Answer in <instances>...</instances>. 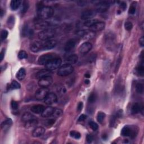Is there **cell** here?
Here are the masks:
<instances>
[{
	"label": "cell",
	"mask_w": 144,
	"mask_h": 144,
	"mask_svg": "<svg viewBox=\"0 0 144 144\" xmlns=\"http://www.w3.org/2000/svg\"><path fill=\"white\" fill-rule=\"evenodd\" d=\"M4 51H2L1 54H0V61H2L4 59Z\"/></svg>",
	"instance_id": "55"
},
{
	"label": "cell",
	"mask_w": 144,
	"mask_h": 144,
	"mask_svg": "<svg viewBox=\"0 0 144 144\" xmlns=\"http://www.w3.org/2000/svg\"><path fill=\"white\" fill-rule=\"evenodd\" d=\"M61 63L62 60L61 59L57 57L49 61L47 64L45 65V67L47 69L52 71L60 68Z\"/></svg>",
	"instance_id": "6"
},
{
	"label": "cell",
	"mask_w": 144,
	"mask_h": 144,
	"mask_svg": "<svg viewBox=\"0 0 144 144\" xmlns=\"http://www.w3.org/2000/svg\"><path fill=\"white\" fill-rule=\"evenodd\" d=\"M50 26V24L47 21H41L40 22L36 23L35 24V27L38 29H47V28H48Z\"/></svg>",
	"instance_id": "22"
},
{
	"label": "cell",
	"mask_w": 144,
	"mask_h": 144,
	"mask_svg": "<svg viewBox=\"0 0 144 144\" xmlns=\"http://www.w3.org/2000/svg\"><path fill=\"white\" fill-rule=\"evenodd\" d=\"M22 1L20 0H12L10 3V7L12 10H16L20 7Z\"/></svg>",
	"instance_id": "27"
},
{
	"label": "cell",
	"mask_w": 144,
	"mask_h": 144,
	"mask_svg": "<svg viewBox=\"0 0 144 144\" xmlns=\"http://www.w3.org/2000/svg\"><path fill=\"white\" fill-rule=\"evenodd\" d=\"M105 24L103 21H98L92 27H91V30L93 32L102 31L105 28Z\"/></svg>",
	"instance_id": "18"
},
{
	"label": "cell",
	"mask_w": 144,
	"mask_h": 144,
	"mask_svg": "<svg viewBox=\"0 0 144 144\" xmlns=\"http://www.w3.org/2000/svg\"><path fill=\"white\" fill-rule=\"evenodd\" d=\"M63 112L62 111L61 109H55L54 112L52 114V116H54L55 117H59L61 116L62 114H63Z\"/></svg>",
	"instance_id": "41"
},
{
	"label": "cell",
	"mask_w": 144,
	"mask_h": 144,
	"mask_svg": "<svg viewBox=\"0 0 144 144\" xmlns=\"http://www.w3.org/2000/svg\"><path fill=\"white\" fill-rule=\"evenodd\" d=\"M76 34L84 40H90L95 37L96 33L91 30H81L77 31Z\"/></svg>",
	"instance_id": "5"
},
{
	"label": "cell",
	"mask_w": 144,
	"mask_h": 144,
	"mask_svg": "<svg viewBox=\"0 0 144 144\" xmlns=\"http://www.w3.org/2000/svg\"><path fill=\"white\" fill-rule=\"evenodd\" d=\"M93 140V137L91 135H88L86 137V140L87 142L88 143H91L92 142V141Z\"/></svg>",
	"instance_id": "49"
},
{
	"label": "cell",
	"mask_w": 144,
	"mask_h": 144,
	"mask_svg": "<svg viewBox=\"0 0 144 144\" xmlns=\"http://www.w3.org/2000/svg\"><path fill=\"white\" fill-rule=\"evenodd\" d=\"M55 122V119H50L46 121V123L48 124V126L52 125Z\"/></svg>",
	"instance_id": "51"
},
{
	"label": "cell",
	"mask_w": 144,
	"mask_h": 144,
	"mask_svg": "<svg viewBox=\"0 0 144 144\" xmlns=\"http://www.w3.org/2000/svg\"><path fill=\"white\" fill-rule=\"evenodd\" d=\"M18 57L20 59H27L28 57V54L27 53V52L21 50L19 52L18 54Z\"/></svg>",
	"instance_id": "37"
},
{
	"label": "cell",
	"mask_w": 144,
	"mask_h": 144,
	"mask_svg": "<svg viewBox=\"0 0 144 144\" xmlns=\"http://www.w3.org/2000/svg\"><path fill=\"white\" fill-rule=\"evenodd\" d=\"M124 27L127 31H130L133 28V24L131 22L126 21L124 24Z\"/></svg>",
	"instance_id": "42"
},
{
	"label": "cell",
	"mask_w": 144,
	"mask_h": 144,
	"mask_svg": "<svg viewBox=\"0 0 144 144\" xmlns=\"http://www.w3.org/2000/svg\"><path fill=\"white\" fill-rule=\"evenodd\" d=\"M119 8L123 11H124L127 8V4L124 2H120L119 4Z\"/></svg>",
	"instance_id": "48"
},
{
	"label": "cell",
	"mask_w": 144,
	"mask_h": 144,
	"mask_svg": "<svg viewBox=\"0 0 144 144\" xmlns=\"http://www.w3.org/2000/svg\"><path fill=\"white\" fill-rule=\"evenodd\" d=\"M92 48V45L89 42H86L81 46L79 48V52L82 54H86L90 51Z\"/></svg>",
	"instance_id": "12"
},
{
	"label": "cell",
	"mask_w": 144,
	"mask_h": 144,
	"mask_svg": "<svg viewBox=\"0 0 144 144\" xmlns=\"http://www.w3.org/2000/svg\"><path fill=\"white\" fill-rule=\"evenodd\" d=\"M54 14V10L51 6H45L42 7L38 11L39 17L43 19L51 18Z\"/></svg>",
	"instance_id": "1"
},
{
	"label": "cell",
	"mask_w": 144,
	"mask_h": 144,
	"mask_svg": "<svg viewBox=\"0 0 144 144\" xmlns=\"http://www.w3.org/2000/svg\"><path fill=\"white\" fill-rule=\"evenodd\" d=\"M29 8V3L28 1H23V5L21 6V12L22 14H24L26 12L28 11Z\"/></svg>",
	"instance_id": "33"
},
{
	"label": "cell",
	"mask_w": 144,
	"mask_h": 144,
	"mask_svg": "<svg viewBox=\"0 0 144 144\" xmlns=\"http://www.w3.org/2000/svg\"><path fill=\"white\" fill-rule=\"evenodd\" d=\"M136 71H137V73H138V74L140 75V76H143L144 67H143V62H142L141 64L137 68Z\"/></svg>",
	"instance_id": "35"
},
{
	"label": "cell",
	"mask_w": 144,
	"mask_h": 144,
	"mask_svg": "<svg viewBox=\"0 0 144 144\" xmlns=\"http://www.w3.org/2000/svg\"><path fill=\"white\" fill-rule=\"evenodd\" d=\"M84 76H85V77H86V78H90V77H91V76H90V74H86L84 75Z\"/></svg>",
	"instance_id": "56"
},
{
	"label": "cell",
	"mask_w": 144,
	"mask_h": 144,
	"mask_svg": "<svg viewBox=\"0 0 144 144\" xmlns=\"http://www.w3.org/2000/svg\"><path fill=\"white\" fill-rule=\"evenodd\" d=\"M31 50L33 52H37L42 50V42H34L30 46Z\"/></svg>",
	"instance_id": "16"
},
{
	"label": "cell",
	"mask_w": 144,
	"mask_h": 144,
	"mask_svg": "<svg viewBox=\"0 0 144 144\" xmlns=\"http://www.w3.org/2000/svg\"><path fill=\"white\" fill-rule=\"evenodd\" d=\"M76 45V42L74 40H69L65 45L64 50L66 52H70L73 50Z\"/></svg>",
	"instance_id": "17"
},
{
	"label": "cell",
	"mask_w": 144,
	"mask_h": 144,
	"mask_svg": "<svg viewBox=\"0 0 144 144\" xmlns=\"http://www.w3.org/2000/svg\"><path fill=\"white\" fill-rule=\"evenodd\" d=\"M120 63H121V59L119 58L118 59L117 62V65H116V71H117V70H118V69L119 68V67L120 64Z\"/></svg>",
	"instance_id": "54"
},
{
	"label": "cell",
	"mask_w": 144,
	"mask_h": 144,
	"mask_svg": "<svg viewBox=\"0 0 144 144\" xmlns=\"http://www.w3.org/2000/svg\"><path fill=\"white\" fill-rule=\"evenodd\" d=\"M57 101V97L55 93L49 92L45 99V102L47 105H52L56 103Z\"/></svg>",
	"instance_id": "13"
},
{
	"label": "cell",
	"mask_w": 144,
	"mask_h": 144,
	"mask_svg": "<svg viewBox=\"0 0 144 144\" xmlns=\"http://www.w3.org/2000/svg\"><path fill=\"white\" fill-rule=\"evenodd\" d=\"M52 82H53V79H52L51 76H50L41 78L39 80L38 83L41 87L47 88L51 86Z\"/></svg>",
	"instance_id": "9"
},
{
	"label": "cell",
	"mask_w": 144,
	"mask_h": 144,
	"mask_svg": "<svg viewBox=\"0 0 144 144\" xmlns=\"http://www.w3.org/2000/svg\"><path fill=\"white\" fill-rule=\"evenodd\" d=\"M3 15H4V11H3V10L1 9V17H2Z\"/></svg>",
	"instance_id": "59"
},
{
	"label": "cell",
	"mask_w": 144,
	"mask_h": 144,
	"mask_svg": "<svg viewBox=\"0 0 144 144\" xmlns=\"http://www.w3.org/2000/svg\"><path fill=\"white\" fill-rule=\"evenodd\" d=\"M141 106L139 103H135L131 107V113L133 114H138L141 112Z\"/></svg>",
	"instance_id": "28"
},
{
	"label": "cell",
	"mask_w": 144,
	"mask_h": 144,
	"mask_svg": "<svg viewBox=\"0 0 144 144\" xmlns=\"http://www.w3.org/2000/svg\"><path fill=\"white\" fill-rule=\"evenodd\" d=\"M12 124V121L11 119H7L1 123V128L4 131L8 130Z\"/></svg>",
	"instance_id": "25"
},
{
	"label": "cell",
	"mask_w": 144,
	"mask_h": 144,
	"mask_svg": "<svg viewBox=\"0 0 144 144\" xmlns=\"http://www.w3.org/2000/svg\"><path fill=\"white\" fill-rule=\"evenodd\" d=\"M52 74V73L51 70H49L47 69H42L40 71H39L38 73L36 74L35 77L36 78L40 80L42 78L51 76Z\"/></svg>",
	"instance_id": "15"
},
{
	"label": "cell",
	"mask_w": 144,
	"mask_h": 144,
	"mask_svg": "<svg viewBox=\"0 0 144 144\" xmlns=\"http://www.w3.org/2000/svg\"><path fill=\"white\" fill-rule=\"evenodd\" d=\"M20 84L15 80L13 81L11 83V87L12 89H19L20 88Z\"/></svg>",
	"instance_id": "39"
},
{
	"label": "cell",
	"mask_w": 144,
	"mask_h": 144,
	"mask_svg": "<svg viewBox=\"0 0 144 144\" xmlns=\"http://www.w3.org/2000/svg\"><path fill=\"white\" fill-rule=\"evenodd\" d=\"M25 76H26V71L25 70V69L23 68H20L16 74V78H17L19 81H23L25 78Z\"/></svg>",
	"instance_id": "24"
},
{
	"label": "cell",
	"mask_w": 144,
	"mask_h": 144,
	"mask_svg": "<svg viewBox=\"0 0 144 144\" xmlns=\"http://www.w3.org/2000/svg\"><path fill=\"white\" fill-rule=\"evenodd\" d=\"M89 126L90 128L93 131H96L98 129V128H99L98 124L96 122H93V121H90L89 122Z\"/></svg>",
	"instance_id": "40"
},
{
	"label": "cell",
	"mask_w": 144,
	"mask_h": 144,
	"mask_svg": "<svg viewBox=\"0 0 144 144\" xmlns=\"http://www.w3.org/2000/svg\"><path fill=\"white\" fill-rule=\"evenodd\" d=\"M87 118V116L84 114H81V115L80 116L79 118L78 119V122H82V121H84L85 119H86Z\"/></svg>",
	"instance_id": "50"
},
{
	"label": "cell",
	"mask_w": 144,
	"mask_h": 144,
	"mask_svg": "<svg viewBox=\"0 0 144 144\" xmlns=\"http://www.w3.org/2000/svg\"><path fill=\"white\" fill-rule=\"evenodd\" d=\"M85 83L86 84H89V83H90V81H89V80H85Z\"/></svg>",
	"instance_id": "57"
},
{
	"label": "cell",
	"mask_w": 144,
	"mask_h": 144,
	"mask_svg": "<svg viewBox=\"0 0 144 144\" xmlns=\"http://www.w3.org/2000/svg\"><path fill=\"white\" fill-rule=\"evenodd\" d=\"M56 33V31L54 29H47L42 31L39 33L38 36V38L41 40L47 41L50 40L52 37H54V35Z\"/></svg>",
	"instance_id": "3"
},
{
	"label": "cell",
	"mask_w": 144,
	"mask_h": 144,
	"mask_svg": "<svg viewBox=\"0 0 144 144\" xmlns=\"http://www.w3.org/2000/svg\"><path fill=\"white\" fill-rule=\"evenodd\" d=\"M97 22H98V20H97V19H88V20L85 21V22L84 23V25L87 27L91 28V27H92L95 24H96Z\"/></svg>",
	"instance_id": "30"
},
{
	"label": "cell",
	"mask_w": 144,
	"mask_h": 144,
	"mask_svg": "<svg viewBox=\"0 0 144 144\" xmlns=\"http://www.w3.org/2000/svg\"><path fill=\"white\" fill-rule=\"evenodd\" d=\"M45 108V106L42 105H36L32 106L31 110L32 113H34L35 114H42Z\"/></svg>",
	"instance_id": "21"
},
{
	"label": "cell",
	"mask_w": 144,
	"mask_h": 144,
	"mask_svg": "<svg viewBox=\"0 0 144 144\" xmlns=\"http://www.w3.org/2000/svg\"><path fill=\"white\" fill-rule=\"evenodd\" d=\"M37 124H38V121L37 120H36L35 119H33V120L28 121V122H25V127L27 128H32V127L36 126Z\"/></svg>",
	"instance_id": "29"
},
{
	"label": "cell",
	"mask_w": 144,
	"mask_h": 144,
	"mask_svg": "<svg viewBox=\"0 0 144 144\" xmlns=\"http://www.w3.org/2000/svg\"><path fill=\"white\" fill-rule=\"evenodd\" d=\"M57 57H58V56L56 54H54V53L45 54L41 55V56L39 57L38 60V63L40 65H45L51 60Z\"/></svg>",
	"instance_id": "4"
},
{
	"label": "cell",
	"mask_w": 144,
	"mask_h": 144,
	"mask_svg": "<svg viewBox=\"0 0 144 144\" xmlns=\"http://www.w3.org/2000/svg\"><path fill=\"white\" fill-rule=\"evenodd\" d=\"M139 44L141 47H143L144 46V37L143 36H142L139 40Z\"/></svg>",
	"instance_id": "53"
},
{
	"label": "cell",
	"mask_w": 144,
	"mask_h": 144,
	"mask_svg": "<svg viewBox=\"0 0 144 144\" xmlns=\"http://www.w3.org/2000/svg\"><path fill=\"white\" fill-rule=\"evenodd\" d=\"M8 34H9V33H8V31L2 30L1 31V40L2 41L5 40V39L8 37Z\"/></svg>",
	"instance_id": "43"
},
{
	"label": "cell",
	"mask_w": 144,
	"mask_h": 144,
	"mask_svg": "<svg viewBox=\"0 0 144 144\" xmlns=\"http://www.w3.org/2000/svg\"><path fill=\"white\" fill-rule=\"evenodd\" d=\"M49 93V91L47 88H43L41 87L40 89H38L35 92V97L38 100H45L46 97L47 96L48 93Z\"/></svg>",
	"instance_id": "8"
},
{
	"label": "cell",
	"mask_w": 144,
	"mask_h": 144,
	"mask_svg": "<svg viewBox=\"0 0 144 144\" xmlns=\"http://www.w3.org/2000/svg\"><path fill=\"white\" fill-rule=\"evenodd\" d=\"M96 99H97V96L96 93H95L94 92H92L90 95L89 96H88V101L89 103L92 104L95 102Z\"/></svg>",
	"instance_id": "34"
},
{
	"label": "cell",
	"mask_w": 144,
	"mask_h": 144,
	"mask_svg": "<svg viewBox=\"0 0 144 144\" xmlns=\"http://www.w3.org/2000/svg\"><path fill=\"white\" fill-rule=\"evenodd\" d=\"M35 116L33 115V114L29 112H26L22 116L21 120L24 122H28L29 120H31L33 119H35Z\"/></svg>",
	"instance_id": "23"
},
{
	"label": "cell",
	"mask_w": 144,
	"mask_h": 144,
	"mask_svg": "<svg viewBox=\"0 0 144 144\" xmlns=\"http://www.w3.org/2000/svg\"><path fill=\"white\" fill-rule=\"evenodd\" d=\"M78 60V57L77 55L73 54V55H70L69 56H68L67 58L66 61H67V64L72 65V64H74L77 63Z\"/></svg>",
	"instance_id": "26"
},
{
	"label": "cell",
	"mask_w": 144,
	"mask_h": 144,
	"mask_svg": "<svg viewBox=\"0 0 144 144\" xmlns=\"http://www.w3.org/2000/svg\"><path fill=\"white\" fill-rule=\"evenodd\" d=\"M136 89L137 92L138 93H140V94L142 93L143 92V90H144L143 83L139 82V83H137L136 84Z\"/></svg>",
	"instance_id": "32"
},
{
	"label": "cell",
	"mask_w": 144,
	"mask_h": 144,
	"mask_svg": "<svg viewBox=\"0 0 144 144\" xmlns=\"http://www.w3.org/2000/svg\"><path fill=\"white\" fill-rule=\"evenodd\" d=\"M121 135L123 136H130L133 138L136 136V133H135V130L133 129L129 126H125L122 129Z\"/></svg>",
	"instance_id": "11"
},
{
	"label": "cell",
	"mask_w": 144,
	"mask_h": 144,
	"mask_svg": "<svg viewBox=\"0 0 144 144\" xmlns=\"http://www.w3.org/2000/svg\"><path fill=\"white\" fill-rule=\"evenodd\" d=\"M105 118V114L103 112H99L97 116V120L99 123H102Z\"/></svg>",
	"instance_id": "36"
},
{
	"label": "cell",
	"mask_w": 144,
	"mask_h": 144,
	"mask_svg": "<svg viewBox=\"0 0 144 144\" xmlns=\"http://www.w3.org/2000/svg\"><path fill=\"white\" fill-rule=\"evenodd\" d=\"M54 110H55V108L54 107L51 106L47 107L45 108L43 112H42L41 114V116L44 118H47L49 117H51V116H52V114H53Z\"/></svg>",
	"instance_id": "19"
},
{
	"label": "cell",
	"mask_w": 144,
	"mask_h": 144,
	"mask_svg": "<svg viewBox=\"0 0 144 144\" xmlns=\"http://www.w3.org/2000/svg\"><path fill=\"white\" fill-rule=\"evenodd\" d=\"M78 5L80 6H86L88 4V1H82V0H80V1H78L77 2Z\"/></svg>",
	"instance_id": "47"
},
{
	"label": "cell",
	"mask_w": 144,
	"mask_h": 144,
	"mask_svg": "<svg viewBox=\"0 0 144 144\" xmlns=\"http://www.w3.org/2000/svg\"><path fill=\"white\" fill-rule=\"evenodd\" d=\"M128 12L129 14H132V15L134 14L136 12V7L134 5H133V4L132 5L130 6L129 9L128 10Z\"/></svg>",
	"instance_id": "46"
},
{
	"label": "cell",
	"mask_w": 144,
	"mask_h": 144,
	"mask_svg": "<svg viewBox=\"0 0 144 144\" xmlns=\"http://www.w3.org/2000/svg\"><path fill=\"white\" fill-rule=\"evenodd\" d=\"M45 132V129L44 127H38L35 128L32 133V136L34 137H38L42 136Z\"/></svg>",
	"instance_id": "20"
},
{
	"label": "cell",
	"mask_w": 144,
	"mask_h": 144,
	"mask_svg": "<svg viewBox=\"0 0 144 144\" xmlns=\"http://www.w3.org/2000/svg\"><path fill=\"white\" fill-rule=\"evenodd\" d=\"M96 15V11L95 10H86L83 11L82 13L81 18L82 20H87L88 19H93L95 16Z\"/></svg>",
	"instance_id": "10"
},
{
	"label": "cell",
	"mask_w": 144,
	"mask_h": 144,
	"mask_svg": "<svg viewBox=\"0 0 144 144\" xmlns=\"http://www.w3.org/2000/svg\"><path fill=\"white\" fill-rule=\"evenodd\" d=\"M141 28L142 30H143V22L142 23L141 25Z\"/></svg>",
	"instance_id": "58"
},
{
	"label": "cell",
	"mask_w": 144,
	"mask_h": 144,
	"mask_svg": "<svg viewBox=\"0 0 144 144\" xmlns=\"http://www.w3.org/2000/svg\"><path fill=\"white\" fill-rule=\"evenodd\" d=\"M73 70L74 68L72 66V65L67 63L61 65L59 68V70L57 71V75L60 77L67 76L73 73Z\"/></svg>",
	"instance_id": "2"
},
{
	"label": "cell",
	"mask_w": 144,
	"mask_h": 144,
	"mask_svg": "<svg viewBox=\"0 0 144 144\" xmlns=\"http://www.w3.org/2000/svg\"><path fill=\"white\" fill-rule=\"evenodd\" d=\"M11 106L12 109L14 110H17L18 109L19 107V104L18 103V102H16V101L12 100L11 103Z\"/></svg>",
	"instance_id": "44"
},
{
	"label": "cell",
	"mask_w": 144,
	"mask_h": 144,
	"mask_svg": "<svg viewBox=\"0 0 144 144\" xmlns=\"http://www.w3.org/2000/svg\"><path fill=\"white\" fill-rule=\"evenodd\" d=\"M109 1H101L99 2L96 5V11L100 13H103L106 12L109 8Z\"/></svg>",
	"instance_id": "7"
},
{
	"label": "cell",
	"mask_w": 144,
	"mask_h": 144,
	"mask_svg": "<svg viewBox=\"0 0 144 144\" xmlns=\"http://www.w3.org/2000/svg\"><path fill=\"white\" fill-rule=\"evenodd\" d=\"M57 42L55 40H47L42 42V50H48L56 46Z\"/></svg>",
	"instance_id": "14"
},
{
	"label": "cell",
	"mask_w": 144,
	"mask_h": 144,
	"mask_svg": "<svg viewBox=\"0 0 144 144\" xmlns=\"http://www.w3.org/2000/svg\"><path fill=\"white\" fill-rule=\"evenodd\" d=\"M33 30H31V29H29L28 25H25L23 29V34L25 37V36H30L31 34L32 35L33 33Z\"/></svg>",
	"instance_id": "31"
},
{
	"label": "cell",
	"mask_w": 144,
	"mask_h": 144,
	"mask_svg": "<svg viewBox=\"0 0 144 144\" xmlns=\"http://www.w3.org/2000/svg\"><path fill=\"white\" fill-rule=\"evenodd\" d=\"M83 106V104L82 102H80L78 103L77 106V110L79 111V112L80 111H81L82 109Z\"/></svg>",
	"instance_id": "52"
},
{
	"label": "cell",
	"mask_w": 144,
	"mask_h": 144,
	"mask_svg": "<svg viewBox=\"0 0 144 144\" xmlns=\"http://www.w3.org/2000/svg\"><path fill=\"white\" fill-rule=\"evenodd\" d=\"M70 135L71 137L76 139H80L81 138V134L79 132L74 131H71L70 132Z\"/></svg>",
	"instance_id": "38"
},
{
	"label": "cell",
	"mask_w": 144,
	"mask_h": 144,
	"mask_svg": "<svg viewBox=\"0 0 144 144\" xmlns=\"http://www.w3.org/2000/svg\"><path fill=\"white\" fill-rule=\"evenodd\" d=\"M117 118L116 116H113L112 118H111L110 122V127H113L114 125H115Z\"/></svg>",
	"instance_id": "45"
}]
</instances>
